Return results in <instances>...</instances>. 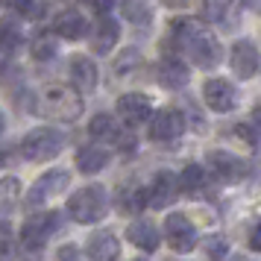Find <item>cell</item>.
<instances>
[{
  "mask_svg": "<svg viewBox=\"0 0 261 261\" xmlns=\"http://www.w3.org/2000/svg\"><path fill=\"white\" fill-rule=\"evenodd\" d=\"M6 9H12V12L18 15H24V18H41V3L38 0H0Z\"/></svg>",
  "mask_w": 261,
  "mask_h": 261,
  "instance_id": "28",
  "label": "cell"
},
{
  "mask_svg": "<svg viewBox=\"0 0 261 261\" xmlns=\"http://www.w3.org/2000/svg\"><path fill=\"white\" fill-rule=\"evenodd\" d=\"M244 3H247L252 12H261V0H244Z\"/></svg>",
  "mask_w": 261,
  "mask_h": 261,
  "instance_id": "36",
  "label": "cell"
},
{
  "mask_svg": "<svg viewBox=\"0 0 261 261\" xmlns=\"http://www.w3.org/2000/svg\"><path fill=\"white\" fill-rule=\"evenodd\" d=\"M65 150V135L53 126H38V129L27 132L21 141V153L30 162H50Z\"/></svg>",
  "mask_w": 261,
  "mask_h": 261,
  "instance_id": "4",
  "label": "cell"
},
{
  "mask_svg": "<svg viewBox=\"0 0 261 261\" xmlns=\"http://www.w3.org/2000/svg\"><path fill=\"white\" fill-rule=\"evenodd\" d=\"M126 238H129L132 247L144 249V252H153L159 249V229L153 226V220H147V217H138V220H132L129 229H126Z\"/></svg>",
  "mask_w": 261,
  "mask_h": 261,
  "instance_id": "18",
  "label": "cell"
},
{
  "mask_svg": "<svg viewBox=\"0 0 261 261\" xmlns=\"http://www.w3.org/2000/svg\"><path fill=\"white\" fill-rule=\"evenodd\" d=\"M185 132V118L179 109H162L150 118V138L159 144H170V141H179Z\"/></svg>",
  "mask_w": 261,
  "mask_h": 261,
  "instance_id": "7",
  "label": "cell"
},
{
  "mask_svg": "<svg viewBox=\"0 0 261 261\" xmlns=\"http://www.w3.org/2000/svg\"><path fill=\"white\" fill-rule=\"evenodd\" d=\"M176 197H179V179L167 170H162L153 179V185L147 188V205L150 208H167Z\"/></svg>",
  "mask_w": 261,
  "mask_h": 261,
  "instance_id": "13",
  "label": "cell"
},
{
  "mask_svg": "<svg viewBox=\"0 0 261 261\" xmlns=\"http://www.w3.org/2000/svg\"><path fill=\"white\" fill-rule=\"evenodd\" d=\"M68 182H71V173L68 170H47V173H41V176L33 182V188L27 194V205H41V202H47L50 197H56L62 191L68 188Z\"/></svg>",
  "mask_w": 261,
  "mask_h": 261,
  "instance_id": "8",
  "label": "cell"
},
{
  "mask_svg": "<svg viewBox=\"0 0 261 261\" xmlns=\"http://www.w3.org/2000/svg\"><path fill=\"white\" fill-rule=\"evenodd\" d=\"M205 188V167L200 165H185L182 176H179V191H188V194H197V191Z\"/></svg>",
  "mask_w": 261,
  "mask_h": 261,
  "instance_id": "26",
  "label": "cell"
},
{
  "mask_svg": "<svg viewBox=\"0 0 261 261\" xmlns=\"http://www.w3.org/2000/svg\"><path fill=\"white\" fill-rule=\"evenodd\" d=\"M83 97L68 85H50L38 97V112L53 120H76L83 115Z\"/></svg>",
  "mask_w": 261,
  "mask_h": 261,
  "instance_id": "3",
  "label": "cell"
},
{
  "mask_svg": "<svg viewBox=\"0 0 261 261\" xmlns=\"http://www.w3.org/2000/svg\"><path fill=\"white\" fill-rule=\"evenodd\" d=\"M165 238H167V247L173 252H191L197 247V229L185 214L179 212L165 217Z\"/></svg>",
  "mask_w": 261,
  "mask_h": 261,
  "instance_id": "6",
  "label": "cell"
},
{
  "mask_svg": "<svg viewBox=\"0 0 261 261\" xmlns=\"http://www.w3.org/2000/svg\"><path fill=\"white\" fill-rule=\"evenodd\" d=\"M85 255L91 261H115L120 255V241L115 238V232L100 229L85 241Z\"/></svg>",
  "mask_w": 261,
  "mask_h": 261,
  "instance_id": "14",
  "label": "cell"
},
{
  "mask_svg": "<svg viewBox=\"0 0 261 261\" xmlns=\"http://www.w3.org/2000/svg\"><path fill=\"white\" fill-rule=\"evenodd\" d=\"M252 123H258V126H261V103L252 109Z\"/></svg>",
  "mask_w": 261,
  "mask_h": 261,
  "instance_id": "37",
  "label": "cell"
},
{
  "mask_svg": "<svg viewBox=\"0 0 261 261\" xmlns=\"http://www.w3.org/2000/svg\"><path fill=\"white\" fill-rule=\"evenodd\" d=\"M62 226V212H41V214H30L21 226V241L27 249H41L56 229Z\"/></svg>",
  "mask_w": 261,
  "mask_h": 261,
  "instance_id": "5",
  "label": "cell"
},
{
  "mask_svg": "<svg viewBox=\"0 0 261 261\" xmlns=\"http://www.w3.org/2000/svg\"><path fill=\"white\" fill-rule=\"evenodd\" d=\"M191 80V71L188 65L176 56H165V59L159 62V83L170 88V91H176V88H185Z\"/></svg>",
  "mask_w": 261,
  "mask_h": 261,
  "instance_id": "17",
  "label": "cell"
},
{
  "mask_svg": "<svg viewBox=\"0 0 261 261\" xmlns=\"http://www.w3.org/2000/svg\"><path fill=\"white\" fill-rule=\"evenodd\" d=\"M135 65H141V56H138V50L129 47L120 53V59L115 62V71H118V76H129V71L135 68Z\"/></svg>",
  "mask_w": 261,
  "mask_h": 261,
  "instance_id": "31",
  "label": "cell"
},
{
  "mask_svg": "<svg viewBox=\"0 0 261 261\" xmlns=\"http://www.w3.org/2000/svg\"><path fill=\"white\" fill-rule=\"evenodd\" d=\"M258 65H261V59H258Z\"/></svg>",
  "mask_w": 261,
  "mask_h": 261,
  "instance_id": "41",
  "label": "cell"
},
{
  "mask_svg": "<svg viewBox=\"0 0 261 261\" xmlns=\"http://www.w3.org/2000/svg\"><path fill=\"white\" fill-rule=\"evenodd\" d=\"M88 3V9H94L97 15H106L112 6H115V0H85Z\"/></svg>",
  "mask_w": 261,
  "mask_h": 261,
  "instance_id": "34",
  "label": "cell"
},
{
  "mask_svg": "<svg viewBox=\"0 0 261 261\" xmlns=\"http://www.w3.org/2000/svg\"><path fill=\"white\" fill-rule=\"evenodd\" d=\"M144 205H147V188H120L118 191V208L126 214H135L141 212Z\"/></svg>",
  "mask_w": 261,
  "mask_h": 261,
  "instance_id": "25",
  "label": "cell"
},
{
  "mask_svg": "<svg viewBox=\"0 0 261 261\" xmlns=\"http://www.w3.org/2000/svg\"><path fill=\"white\" fill-rule=\"evenodd\" d=\"M205 249H208V255H212V258H223L226 249H229V247H226V238L214 235L212 241H208V247H205Z\"/></svg>",
  "mask_w": 261,
  "mask_h": 261,
  "instance_id": "32",
  "label": "cell"
},
{
  "mask_svg": "<svg viewBox=\"0 0 261 261\" xmlns=\"http://www.w3.org/2000/svg\"><path fill=\"white\" fill-rule=\"evenodd\" d=\"M118 118L123 126L135 129V126H141L153 118V106L144 94H123L118 100Z\"/></svg>",
  "mask_w": 261,
  "mask_h": 261,
  "instance_id": "10",
  "label": "cell"
},
{
  "mask_svg": "<svg viewBox=\"0 0 261 261\" xmlns=\"http://www.w3.org/2000/svg\"><path fill=\"white\" fill-rule=\"evenodd\" d=\"M167 6H173V9H176V6H185V3H188V0H165Z\"/></svg>",
  "mask_w": 261,
  "mask_h": 261,
  "instance_id": "38",
  "label": "cell"
},
{
  "mask_svg": "<svg viewBox=\"0 0 261 261\" xmlns=\"http://www.w3.org/2000/svg\"><path fill=\"white\" fill-rule=\"evenodd\" d=\"M170 41L176 44L185 56H188L197 68L212 71L223 62V47L208 27H202L194 18H176L170 24Z\"/></svg>",
  "mask_w": 261,
  "mask_h": 261,
  "instance_id": "1",
  "label": "cell"
},
{
  "mask_svg": "<svg viewBox=\"0 0 261 261\" xmlns=\"http://www.w3.org/2000/svg\"><path fill=\"white\" fill-rule=\"evenodd\" d=\"M258 50L255 44L249 41V38H241L235 41V47H232V71L238 73V80H249V76H255L258 71Z\"/></svg>",
  "mask_w": 261,
  "mask_h": 261,
  "instance_id": "15",
  "label": "cell"
},
{
  "mask_svg": "<svg viewBox=\"0 0 261 261\" xmlns=\"http://www.w3.org/2000/svg\"><path fill=\"white\" fill-rule=\"evenodd\" d=\"M68 212L76 223L91 226L97 220H103L109 212V194L103 185H85V188L73 191L68 200Z\"/></svg>",
  "mask_w": 261,
  "mask_h": 261,
  "instance_id": "2",
  "label": "cell"
},
{
  "mask_svg": "<svg viewBox=\"0 0 261 261\" xmlns=\"http://www.w3.org/2000/svg\"><path fill=\"white\" fill-rule=\"evenodd\" d=\"M109 162H112V153H109L106 147H100V144H88V147H80V153H76V167L83 170V173H100V170H106Z\"/></svg>",
  "mask_w": 261,
  "mask_h": 261,
  "instance_id": "19",
  "label": "cell"
},
{
  "mask_svg": "<svg viewBox=\"0 0 261 261\" xmlns=\"http://www.w3.org/2000/svg\"><path fill=\"white\" fill-rule=\"evenodd\" d=\"M53 33L59 38H68V41H80L88 36V21L76 9H65L53 18Z\"/></svg>",
  "mask_w": 261,
  "mask_h": 261,
  "instance_id": "16",
  "label": "cell"
},
{
  "mask_svg": "<svg viewBox=\"0 0 261 261\" xmlns=\"http://www.w3.org/2000/svg\"><path fill=\"white\" fill-rule=\"evenodd\" d=\"M3 126H6V120H3V112H0V132H3Z\"/></svg>",
  "mask_w": 261,
  "mask_h": 261,
  "instance_id": "40",
  "label": "cell"
},
{
  "mask_svg": "<svg viewBox=\"0 0 261 261\" xmlns=\"http://www.w3.org/2000/svg\"><path fill=\"white\" fill-rule=\"evenodd\" d=\"M118 38H120V24L118 21H112V18H103V21H97V27H94L91 50H94L97 56H106L109 50H115Z\"/></svg>",
  "mask_w": 261,
  "mask_h": 261,
  "instance_id": "20",
  "label": "cell"
},
{
  "mask_svg": "<svg viewBox=\"0 0 261 261\" xmlns=\"http://www.w3.org/2000/svg\"><path fill=\"white\" fill-rule=\"evenodd\" d=\"M88 135H91L97 144H118L120 147V141H126V147H132V138L123 132L120 120H115L112 115H106V112H100V115L91 118V123H88Z\"/></svg>",
  "mask_w": 261,
  "mask_h": 261,
  "instance_id": "11",
  "label": "cell"
},
{
  "mask_svg": "<svg viewBox=\"0 0 261 261\" xmlns=\"http://www.w3.org/2000/svg\"><path fill=\"white\" fill-rule=\"evenodd\" d=\"M6 165V153H3V150H0V167Z\"/></svg>",
  "mask_w": 261,
  "mask_h": 261,
  "instance_id": "39",
  "label": "cell"
},
{
  "mask_svg": "<svg viewBox=\"0 0 261 261\" xmlns=\"http://www.w3.org/2000/svg\"><path fill=\"white\" fill-rule=\"evenodd\" d=\"M56 38H50V33H44V36H38L36 41H33V56H36V59H53V56H56Z\"/></svg>",
  "mask_w": 261,
  "mask_h": 261,
  "instance_id": "30",
  "label": "cell"
},
{
  "mask_svg": "<svg viewBox=\"0 0 261 261\" xmlns=\"http://www.w3.org/2000/svg\"><path fill=\"white\" fill-rule=\"evenodd\" d=\"M120 15L135 27H147L153 21V6H150V0H120Z\"/></svg>",
  "mask_w": 261,
  "mask_h": 261,
  "instance_id": "22",
  "label": "cell"
},
{
  "mask_svg": "<svg viewBox=\"0 0 261 261\" xmlns=\"http://www.w3.org/2000/svg\"><path fill=\"white\" fill-rule=\"evenodd\" d=\"M18 200H21V182L15 176H3L0 179V217L12 214Z\"/></svg>",
  "mask_w": 261,
  "mask_h": 261,
  "instance_id": "24",
  "label": "cell"
},
{
  "mask_svg": "<svg viewBox=\"0 0 261 261\" xmlns=\"http://www.w3.org/2000/svg\"><path fill=\"white\" fill-rule=\"evenodd\" d=\"M208 167H212L214 176H220L223 182H241L249 176V165L238 155L226 153V150H208Z\"/></svg>",
  "mask_w": 261,
  "mask_h": 261,
  "instance_id": "9",
  "label": "cell"
},
{
  "mask_svg": "<svg viewBox=\"0 0 261 261\" xmlns=\"http://www.w3.org/2000/svg\"><path fill=\"white\" fill-rule=\"evenodd\" d=\"M232 3L235 0H202V15H205V21H212V24H223L229 12H232Z\"/></svg>",
  "mask_w": 261,
  "mask_h": 261,
  "instance_id": "27",
  "label": "cell"
},
{
  "mask_svg": "<svg viewBox=\"0 0 261 261\" xmlns=\"http://www.w3.org/2000/svg\"><path fill=\"white\" fill-rule=\"evenodd\" d=\"M71 80H73V85H76L80 91H94L97 80H100L97 65L88 59V56H73L71 59Z\"/></svg>",
  "mask_w": 261,
  "mask_h": 261,
  "instance_id": "21",
  "label": "cell"
},
{
  "mask_svg": "<svg viewBox=\"0 0 261 261\" xmlns=\"http://www.w3.org/2000/svg\"><path fill=\"white\" fill-rule=\"evenodd\" d=\"M56 255H59V261H76V258H80V249L71 247V244H65V247H59Z\"/></svg>",
  "mask_w": 261,
  "mask_h": 261,
  "instance_id": "35",
  "label": "cell"
},
{
  "mask_svg": "<svg viewBox=\"0 0 261 261\" xmlns=\"http://www.w3.org/2000/svg\"><path fill=\"white\" fill-rule=\"evenodd\" d=\"M24 44V33H21V27L15 18H0V50L3 53H15V50H21Z\"/></svg>",
  "mask_w": 261,
  "mask_h": 261,
  "instance_id": "23",
  "label": "cell"
},
{
  "mask_svg": "<svg viewBox=\"0 0 261 261\" xmlns=\"http://www.w3.org/2000/svg\"><path fill=\"white\" fill-rule=\"evenodd\" d=\"M0 261H15V229L6 220L0 223Z\"/></svg>",
  "mask_w": 261,
  "mask_h": 261,
  "instance_id": "29",
  "label": "cell"
},
{
  "mask_svg": "<svg viewBox=\"0 0 261 261\" xmlns=\"http://www.w3.org/2000/svg\"><path fill=\"white\" fill-rule=\"evenodd\" d=\"M249 249H252V252H261V220L255 226H252V229H249Z\"/></svg>",
  "mask_w": 261,
  "mask_h": 261,
  "instance_id": "33",
  "label": "cell"
},
{
  "mask_svg": "<svg viewBox=\"0 0 261 261\" xmlns=\"http://www.w3.org/2000/svg\"><path fill=\"white\" fill-rule=\"evenodd\" d=\"M202 100H205V106L217 112V115H223V112H232L238 103V94L232 83H226V80H205L202 83Z\"/></svg>",
  "mask_w": 261,
  "mask_h": 261,
  "instance_id": "12",
  "label": "cell"
}]
</instances>
